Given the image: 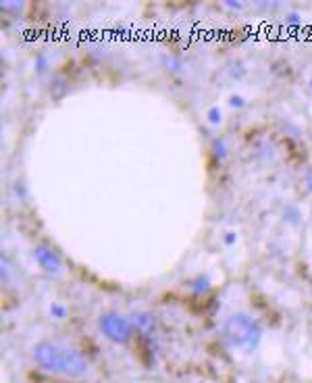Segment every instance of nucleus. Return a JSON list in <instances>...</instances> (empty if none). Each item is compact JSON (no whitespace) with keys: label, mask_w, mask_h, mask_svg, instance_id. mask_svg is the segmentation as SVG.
Returning a JSON list of instances; mask_svg holds the SVG:
<instances>
[{"label":"nucleus","mask_w":312,"mask_h":383,"mask_svg":"<svg viewBox=\"0 0 312 383\" xmlns=\"http://www.w3.org/2000/svg\"><path fill=\"white\" fill-rule=\"evenodd\" d=\"M31 358L42 371L52 375H61L67 379H84L90 375L88 358L73 346L56 340H42L33 344Z\"/></svg>","instance_id":"f257e3e1"},{"label":"nucleus","mask_w":312,"mask_h":383,"mask_svg":"<svg viewBox=\"0 0 312 383\" xmlns=\"http://www.w3.org/2000/svg\"><path fill=\"white\" fill-rule=\"evenodd\" d=\"M223 338L231 350L241 354H254L262 344V325L250 312L237 310L225 319Z\"/></svg>","instance_id":"f03ea898"},{"label":"nucleus","mask_w":312,"mask_h":383,"mask_svg":"<svg viewBox=\"0 0 312 383\" xmlns=\"http://www.w3.org/2000/svg\"><path fill=\"white\" fill-rule=\"evenodd\" d=\"M98 329L106 340H110L114 344H125L131 340L135 327H133L131 319L119 315V312H104L98 319Z\"/></svg>","instance_id":"7ed1b4c3"},{"label":"nucleus","mask_w":312,"mask_h":383,"mask_svg":"<svg viewBox=\"0 0 312 383\" xmlns=\"http://www.w3.org/2000/svg\"><path fill=\"white\" fill-rule=\"evenodd\" d=\"M33 258L40 264V269H44L50 275H59L63 271V260L52 248L48 246H36L33 248Z\"/></svg>","instance_id":"20e7f679"},{"label":"nucleus","mask_w":312,"mask_h":383,"mask_svg":"<svg viewBox=\"0 0 312 383\" xmlns=\"http://www.w3.org/2000/svg\"><path fill=\"white\" fill-rule=\"evenodd\" d=\"M131 323H133V327L140 329V331H152V329L156 327L154 317L150 315V312H146V310L133 312V315H131Z\"/></svg>","instance_id":"39448f33"},{"label":"nucleus","mask_w":312,"mask_h":383,"mask_svg":"<svg viewBox=\"0 0 312 383\" xmlns=\"http://www.w3.org/2000/svg\"><path fill=\"white\" fill-rule=\"evenodd\" d=\"M48 315H50L54 321H65L67 315H69V310H67V306L61 304V302H52V304L48 306Z\"/></svg>","instance_id":"423d86ee"},{"label":"nucleus","mask_w":312,"mask_h":383,"mask_svg":"<svg viewBox=\"0 0 312 383\" xmlns=\"http://www.w3.org/2000/svg\"><path fill=\"white\" fill-rule=\"evenodd\" d=\"M283 219H285L287 223H292V225H300L302 213H300V208H298V206H287V208H285V213H283Z\"/></svg>","instance_id":"0eeeda50"},{"label":"nucleus","mask_w":312,"mask_h":383,"mask_svg":"<svg viewBox=\"0 0 312 383\" xmlns=\"http://www.w3.org/2000/svg\"><path fill=\"white\" fill-rule=\"evenodd\" d=\"M206 119H208V123H210V125H218V123L223 121L221 109H218V107H210V109H208V113H206Z\"/></svg>","instance_id":"6e6552de"},{"label":"nucleus","mask_w":312,"mask_h":383,"mask_svg":"<svg viewBox=\"0 0 312 383\" xmlns=\"http://www.w3.org/2000/svg\"><path fill=\"white\" fill-rule=\"evenodd\" d=\"M0 264H2V271H0V275H2V281L6 283V281H8V275H10V264H8L6 254H2V258H0Z\"/></svg>","instance_id":"1a4fd4ad"},{"label":"nucleus","mask_w":312,"mask_h":383,"mask_svg":"<svg viewBox=\"0 0 312 383\" xmlns=\"http://www.w3.org/2000/svg\"><path fill=\"white\" fill-rule=\"evenodd\" d=\"M214 150H216V156L225 158V156H227V146H225V140H216V142H214Z\"/></svg>","instance_id":"9d476101"},{"label":"nucleus","mask_w":312,"mask_h":383,"mask_svg":"<svg viewBox=\"0 0 312 383\" xmlns=\"http://www.w3.org/2000/svg\"><path fill=\"white\" fill-rule=\"evenodd\" d=\"M229 104H231V107H233V109H244V107H246V100L241 98V96H231Z\"/></svg>","instance_id":"9b49d317"},{"label":"nucleus","mask_w":312,"mask_h":383,"mask_svg":"<svg viewBox=\"0 0 312 383\" xmlns=\"http://www.w3.org/2000/svg\"><path fill=\"white\" fill-rule=\"evenodd\" d=\"M223 242L227 244V246H233V244L237 242V234H233V231H229V234H225Z\"/></svg>","instance_id":"f8f14e48"},{"label":"nucleus","mask_w":312,"mask_h":383,"mask_svg":"<svg viewBox=\"0 0 312 383\" xmlns=\"http://www.w3.org/2000/svg\"><path fill=\"white\" fill-rule=\"evenodd\" d=\"M304 181H306V190L312 194V171H310L308 175H306V179H304Z\"/></svg>","instance_id":"ddd939ff"},{"label":"nucleus","mask_w":312,"mask_h":383,"mask_svg":"<svg viewBox=\"0 0 312 383\" xmlns=\"http://www.w3.org/2000/svg\"><path fill=\"white\" fill-rule=\"evenodd\" d=\"M308 88H310V92H312V75H310V81H308Z\"/></svg>","instance_id":"4468645a"}]
</instances>
